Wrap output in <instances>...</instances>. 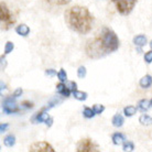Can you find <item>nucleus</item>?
Returning a JSON list of instances; mask_svg holds the SVG:
<instances>
[{
	"label": "nucleus",
	"instance_id": "nucleus-27",
	"mask_svg": "<svg viewBox=\"0 0 152 152\" xmlns=\"http://www.w3.org/2000/svg\"><path fill=\"white\" fill-rule=\"evenodd\" d=\"M66 86H67V87H69V89L72 91V93H73V91H77V84H76L75 82H69Z\"/></svg>",
	"mask_w": 152,
	"mask_h": 152
},
{
	"label": "nucleus",
	"instance_id": "nucleus-2",
	"mask_svg": "<svg viewBox=\"0 0 152 152\" xmlns=\"http://www.w3.org/2000/svg\"><path fill=\"white\" fill-rule=\"evenodd\" d=\"M65 21L73 31L80 34H87L91 30L94 18L86 7L74 6L66 10Z\"/></svg>",
	"mask_w": 152,
	"mask_h": 152
},
{
	"label": "nucleus",
	"instance_id": "nucleus-28",
	"mask_svg": "<svg viewBox=\"0 0 152 152\" xmlns=\"http://www.w3.org/2000/svg\"><path fill=\"white\" fill-rule=\"evenodd\" d=\"M145 61L147 63H151L152 62V51H149L145 54Z\"/></svg>",
	"mask_w": 152,
	"mask_h": 152
},
{
	"label": "nucleus",
	"instance_id": "nucleus-22",
	"mask_svg": "<svg viewBox=\"0 0 152 152\" xmlns=\"http://www.w3.org/2000/svg\"><path fill=\"white\" fill-rule=\"evenodd\" d=\"M124 151H133L134 150V145L130 141H127V142H124V148H122Z\"/></svg>",
	"mask_w": 152,
	"mask_h": 152
},
{
	"label": "nucleus",
	"instance_id": "nucleus-32",
	"mask_svg": "<svg viewBox=\"0 0 152 152\" xmlns=\"http://www.w3.org/2000/svg\"><path fill=\"white\" fill-rule=\"evenodd\" d=\"M7 128H8V125H7V124H2V125L0 126V131H1V132H4Z\"/></svg>",
	"mask_w": 152,
	"mask_h": 152
},
{
	"label": "nucleus",
	"instance_id": "nucleus-30",
	"mask_svg": "<svg viewBox=\"0 0 152 152\" xmlns=\"http://www.w3.org/2000/svg\"><path fill=\"white\" fill-rule=\"evenodd\" d=\"M45 74L49 76H54V75H56V72H55L54 69H46Z\"/></svg>",
	"mask_w": 152,
	"mask_h": 152
},
{
	"label": "nucleus",
	"instance_id": "nucleus-8",
	"mask_svg": "<svg viewBox=\"0 0 152 152\" xmlns=\"http://www.w3.org/2000/svg\"><path fill=\"white\" fill-rule=\"evenodd\" d=\"M56 91L58 94H61L62 96H64V97H69V93H71V89H69L65 84H63V82H61L60 84H57L56 85Z\"/></svg>",
	"mask_w": 152,
	"mask_h": 152
},
{
	"label": "nucleus",
	"instance_id": "nucleus-19",
	"mask_svg": "<svg viewBox=\"0 0 152 152\" xmlns=\"http://www.w3.org/2000/svg\"><path fill=\"white\" fill-rule=\"evenodd\" d=\"M46 1L54 6H65L71 2V0H46Z\"/></svg>",
	"mask_w": 152,
	"mask_h": 152
},
{
	"label": "nucleus",
	"instance_id": "nucleus-26",
	"mask_svg": "<svg viewBox=\"0 0 152 152\" xmlns=\"http://www.w3.org/2000/svg\"><path fill=\"white\" fill-rule=\"evenodd\" d=\"M77 75H78L80 78H84V77L86 76V69H85L84 66L78 67V69H77Z\"/></svg>",
	"mask_w": 152,
	"mask_h": 152
},
{
	"label": "nucleus",
	"instance_id": "nucleus-1",
	"mask_svg": "<svg viewBox=\"0 0 152 152\" xmlns=\"http://www.w3.org/2000/svg\"><path fill=\"white\" fill-rule=\"evenodd\" d=\"M119 48V40L114 31L104 28L98 38L88 42L86 46L87 54L91 57H99L107 53H111Z\"/></svg>",
	"mask_w": 152,
	"mask_h": 152
},
{
	"label": "nucleus",
	"instance_id": "nucleus-36",
	"mask_svg": "<svg viewBox=\"0 0 152 152\" xmlns=\"http://www.w3.org/2000/svg\"><path fill=\"white\" fill-rule=\"evenodd\" d=\"M150 48H151V50H152V41L150 42Z\"/></svg>",
	"mask_w": 152,
	"mask_h": 152
},
{
	"label": "nucleus",
	"instance_id": "nucleus-24",
	"mask_svg": "<svg viewBox=\"0 0 152 152\" xmlns=\"http://www.w3.org/2000/svg\"><path fill=\"white\" fill-rule=\"evenodd\" d=\"M13 48H15V45H13L12 42H7L6 46H4V54H9L10 52H12Z\"/></svg>",
	"mask_w": 152,
	"mask_h": 152
},
{
	"label": "nucleus",
	"instance_id": "nucleus-16",
	"mask_svg": "<svg viewBox=\"0 0 152 152\" xmlns=\"http://www.w3.org/2000/svg\"><path fill=\"white\" fill-rule=\"evenodd\" d=\"M4 143L6 147H13L15 143V137L12 136V134H9V136H7V137L4 138Z\"/></svg>",
	"mask_w": 152,
	"mask_h": 152
},
{
	"label": "nucleus",
	"instance_id": "nucleus-29",
	"mask_svg": "<svg viewBox=\"0 0 152 152\" xmlns=\"http://www.w3.org/2000/svg\"><path fill=\"white\" fill-rule=\"evenodd\" d=\"M21 94H22V89H21V88H18V89H15V93H13V97L17 98V97H19Z\"/></svg>",
	"mask_w": 152,
	"mask_h": 152
},
{
	"label": "nucleus",
	"instance_id": "nucleus-5",
	"mask_svg": "<svg viewBox=\"0 0 152 152\" xmlns=\"http://www.w3.org/2000/svg\"><path fill=\"white\" fill-rule=\"evenodd\" d=\"M76 150L78 152H94V151H99L98 145H96L91 139H82L80 142L76 145Z\"/></svg>",
	"mask_w": 152,
	"mask_h": 152
},
{
	"label": "nucleus",
	"instance_id": "nucleus-37",
	"mask_svg": "<svg viewBox=\"0 0 152 152\" xmlns=\"http://www.w3.org/2000/svg\"><path fill=\"white\" fill-rule=\"evenodd\" d=\"M150 103H151V106H152V99H151V100H150Z\"/></svg>",
	"mask_w": 152,
	"mask_h": 152
},
{
	"label": "nucleus",
	"instance_id": "nucleus-11",
	"mask_svg": "<svg viewBox=\"0 0 152 152\" xmlns=\"http://www.w3.org/2000/svg\"><path fill=\"white\" fill-rule=\"evenodd\" d=\"M139 84H140V86L142 88H149L152 85V77L150 75L143 76V77L140 80Z\"/></svg>",
	"mask_w": 152,
	"mask_h": 152
},
{
	"label": "nucleus",
	"instance_id": "nucleus-7",
	"mask_svg": "<svg viewBox=\"0 0 152 152\" xmlns=\"http://www.w3.org/2000/svg\"><path fill=\"white\" fill-rule=\"evenodd\" d=\"M13 98L12 97H7L4 100V103H2V110H4V113H6V114H13V113H17L19 110L18 105L15 104Z\"/></svg>",
	"mask_w": 152,
	"mask_h": 152
},
{
	"label": "nucleus",
	"instance_id": "nucleus-9",
	"mask_svg": "<svg viewBox=\"0 0 152 152\" xmlns=\"http://www.w3.org/2000/svg\"><path fill=\"white\" fill-rule=\"evenodd\" d=\"M111 140L114 142V145H119L124 143L126 141V136L124 133H120V132H116L113 134V137H111Z\"/></svg>",
	"mask_w": 152,
	"mask_h": 152
},
{
	"label": "nucleus",
	"instance_id": "nucleus-21",
	"mask_svg": "<svg viewBox=\"0 0 152 152\" xmlns=\"http://www.w3.org/2000/svg\"><path fill=\"white\" fill-rule=\"evenodd\" d=\"M49 117H50V116L48 114H45V113H39V114L35 116V118H37V121H38V122H45V120Z\"/></svg>",
	"mask_w": 152,
	"mask_h": 152
},
{
	"label": "nucleus",
	"instance_id": "nucleus-20",
	"mask_svg": "<svg viewBox=\"0 0 152 152\" xmlns=\"http://www.w3.org/2000/svg\"><path fill=\"white\" fill-rule=\"evenodd\" d=\"M83 115L85 118H93L96 114H95V111H94V109H91L89 107H85L83 111Z\"/></svg>",
	"mask_w": 152,
	"mask_h": 152
},
{
	"label": "nucleus",
	"instance_id": "nucleus-35",
	"mask_svg": "<svg viewBox=\"0 0 152 152\" xmlns=\"http://www.w3.org/2000/svg\"><path fill=\"white\" fill-rule=\"evenodd\" d=\"M4 88H6V87H4V84L1 83V91H2V89H4Z\"/></svg>",
	"mask_w": 152,
	"mask_h": 152
},
{
	"label": "nucleus",
	"instance_id": "nucleus-31",
	"mask_svg": "<svg viewBox=\"0 0 152 152\" xmlns=\"http://www.w3.org/2000/svg\"><path fill=\"white\" fill-rule=\"evenodd\" d=\"M45 124H46V126H48V127H51V126H52V124H53V118L49 117L45 120Z\"/></svg>",
	"mask_w": 152,
	"mask_h": 152
},
{
	"label": "nucleus",
	"instance_id": "nucleus-4",
	"mask_svg": "<svg viewBox=\"0 0 152 152\" xmlns=\"http://www.w3.org/2000/svg\"><path fill=\"white\" fill-rule=\"evenodd\" d=\"M111 1L115 4L118 12L124 15H129L137 4V0H111Z\"/></svg>",
	"mask_w": 152,
	"mask_h": 152
},
{
	"label": "nucleus",
	"instance_id": "nucleus-10",
	"mask_svg": "<svg viewBox=\"0 0 152 152\" xmlns=\"http://www.w3.org/2000/svg\"><path fill=\"white\" fill-rule=\"evenodd\" d=\"M15 32L19 35H22V37H27L29 33H30V29L27 24H20L15 28Z\"/></svg>",
	"mask_w": 152,
	"mask_h": 152
},
{
	"label": "nucleus",
	"instance_id": "nucleus-14",
	"mask_svg": "<svg viewBox=\"0 0 152 152\" xmlns=\"http://www.w3.org/2000/svg\"><path fill=\"white\" fill-rule=\"evenodd\" d=\"M151 106V103L149 102L148 99H141L140 102L138 103V108L140 109L141 111H147Z\"/></svg>",
	"mask_w": 152,
	"mask_h": 152
},
{
	"label": "nucleus",
	"instance_id": "nucleus-6",
	"mask_svg": "<svg viewBox=\"0 0 152 152\" xmlns=\"http://www.w3.org/2000/svg\"><path fill=\"white\" fill-rule=\"evenodd\" d=\"M29 151L31 152H54L55 150L51 145H49L45 141H41V142H34L30 145Z\"/></svg>",
	"mask_w": 152,
	"mask_h": 152
},
{
	"label": "nucleus",
	"instance_id": "nucleus-17",
	"mask_svg": "<svg viewBox=\"0 0 152 152\" xmlns=\"http://www.w3.org/2000/svg\"><path fill=\"white\" fill-rule=\"evenodd\" d=\"M136 111H137V108L134 106H127L124 109V114L127 116V117H131L133 115L136 114Z\"/></svg>",
	"mask_w": 152,
	"mask_h": 152
},
{
	"label": "nucleus",
	"instance_id": "nucleus-34",
	"mask_svg": "<svg viewBox=\"0 0 152 152\" xmlns=\"http://www.w3.org/2000/svg\"><path fill=\"white\" fill-rule=\"evenodd\" d=\"M23 107H26V108H31L32 107V104L31 103H28V102H24V103L22 104Z\"/></svg>",
	"mask_w": 152,
	"mask_h": 152
},
{
	"label": "nucleus",
	"instance_id": "nucleus-23",
	"mask_svg": "<svg viewBox=\"0 0 152 152\" xmlns=\"http://www.w3.org/2000/svg\"><path fill=\"white\" fill-rule=\"evenodd\" d=\"M57 77H58V80H61V82H66L67 80V75H66V72H65L64 69H61L60 72L57 73Z\"/></svg>",
	"mask_w": 152,
	"mask_h": 152
},
{
	"label": "nucleus",
	"instance_id": "nucleus-33",
	"mask_svg": "<svg viewBox=\"0 0 152 152\" xmlns=\"http://www.w3.org/2000/svg\"><path fill=\"white\" fill-rule=\"evenodd\" d=\"M4 67H6V58L1 56V69H4Z\"/></svg>",
	"mask_w": 152,
	"mask_h": 152
},
{
	"label": "nucleus",
	"instance_id": "nucleus-3",
	"mask_svg": "<svg viewBox=\"0 0 152 152\" xmlns=\"http://www.w3.org/2000/svg\"><path fill=\"white\" fill-rule=\"evenodd\" d=\"M0 19H1V29L2 30H9L15 22V17L4 1L1 2V6H0Z\"/></svg>",
	"mask_w": 152,
	"mask_h": 152
},
{
	"label": "nucleus",
	"instance_id": "nucleus-13",
	"mask_svg": "<svg viewBox=\"0 0 152 152\" xmlns=\"http://www.w3.org/2000/svg\"><path fill=\"white\" fill-rule=\"evenodd\" d=\"M133 43H134V45L137 46H143L147 43V38H145V35L139 34L133 38Z\"/></svg>",
	"mask_w": 152,
	"mask_h": 152
},
{
	"label": "nucleus",
	"instance_id": "nucleus-25",
	"mask_svg": "<svg viewBox=\"0 0 152 152\" xmlns=\"http://www.w3.org/2000/svg\"><path fill=\"white\" fill-rule=\"evenodd\" d=\"M93 109H94V111H95V114L100 115L104 110H105V107H104L103 105H94Z\"/></svg>",
	"mask_w": 152,
	"mask_h": 152
},
{
	"label": "nucleus",
	"instance_id": "nucleus-18",
	"mask_svg": "<svg viewBox=\"0 0 152 152\" xmlns=\"http://www.w3.org/2000/svg\"><path fill=\"white\" fill-rule=\"evenodd\" d=\"M73 96H74L76 99H78V100H85V99L87 98V94H86V93L78 91H73Z\"/></svg>",
	"mask_w": 152,
	"mask_h": 152
},
{
	"label": "nucleus",
	"instance_id": "nucleus-12",
	"mask_svg": "<svg viewBox=\"0 0 152 152\" xmlns=\"http://www.w3.org/2000/svg\"><path fill=\"white\" fill-rule=\"evenodd\" d=\"M111 122H113V125H114L115 127L119 128V127H121V126L124 125L125 120H124V117H122L121 115L117 114V115H115L114 117H113V120H111Z\"/></svg>",
	"mask_w": 152,
	"mask_h": 152
},
{
	"label": "nucleus",
	"instance_id": "nucleus-15",
	"mask_svg": "<svg viewBox=\"0 0 152 152\" xmlns=\"http://www.w3.org/2000/svg\"><path fill=\"white\" fill-rule=\"evenodd\" d=\"M139 122L143 126H151L152 125V118L148 115H142L139 118Z\"/></svg>",
	"mask_w": 152,
	"mask_h": 152
}]
</instances>
